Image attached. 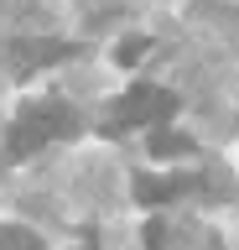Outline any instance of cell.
I'll use <instances>...</instances> for the list:
<instances>
[{"label":"cell","mask_w":239,"mask_h":250,"mask_svg":"<svg viewBox=\"0 0 239 250\" xmlns=\"http://www.w3.org/2000/svg\"><path fill=\"white\" fill-rule=\"evenodd\" d=\"M0 250H47L26 224H0Z\"/></svg>","instance_id":"8992f818"},{"label":"cell","mask_w":239,"mask_h":250,"mask_svg":"<svg viewBox=\"0 0 239 250\" xmlns=\"http://www.w3.org/2000/svg\"><path fill=\"white\" fill-rule=\"evenodd\" d=\"M141 52H146V42H141V37H130V42L120 47V62H135V58H141Z\"/></svg>","instance_id":"52a82bcc"},{"label":"cell","mask_w":239,"mask_h":250,"mask_svg":"<svg viewBox=\"0 0 239 250\" xmlns=\"http://www.w3.org/2000/svg\"><path fill=\"white\" fill-rule=\"evenodd\" d=\"M11 68H47V62H57V58H68V42H52V37H32V42H11Z\"/></svg>","instance_id":"3957f363"},{"label":"cell","mask_w":239,"mask_h":250,"mask_svg":"<svg viewBox=\"0 0 239 250\" xmlns=\"http://www.w3.org/2000/svg\"><path fill=\"white\" fill-rule=\"evenodd\" d=\"M172 115H177V94H161V89H151V83H141V89H130L125 99L110 104L104 136H125L135 125H166Z\"/></svg>","instance_id":"7a4b0ae2"},{"label":"cell","mask_w":239,"mask_h":250,"mask_svg":"<svg viewBox=\"0 0 239 250\" xmlns=\"http://www.w3.org/2000/svg\"><path fill=\"white\" fill-rule=\"evenodd\" d=\"M83 250H94V245H83Z\"/></svg>","instance_id":"ba28073f"},{"label":"cell","mask_w":239,"mask_h":250,"mask_svg":"<svg viewBox=\"0 0 239 250\" xmlns=\"http://www.w3.org/2000/svg\"><path fill=\"white\" fill-rule=\"evenodd\" d=\"M151 151L156 156H187L192 136H182V130H151Z\"/></svg>","instance_id":"5b68a950"},{"label":"cell","mask_w":239,"mask_h":250,"mask_svg":"<svg viewBox=\"0 0 239 250\" xmlns=\"http://www.w3.org/2000/svg\"><path fill=\"white\" fill-rule=\"evenodd\" d=\"M187 193V177H135V198L146 208H156V203H172Z\"/></svg>","instance_id":"277c9868"},{"label":"cell","mask_w":239,"mask_h":250,"mask_svg":"<svg viewBox=\"0 0 239 250\" xmlns=\"http://www.w3.org/2000/svg\"><path fill=\"white\" fill-rule=\"evenodd\" d=\"M73 130H78L73 104H63V99H37V104H26V109L16 115L5 146H11V156H32L37 146H47V141H68Z\"/></svg>","instance_id":"6da1fadb"}]
</instances>
